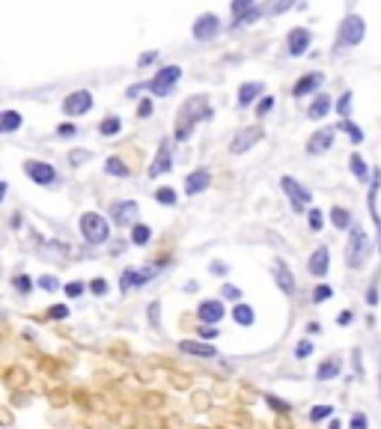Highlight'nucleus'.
I'll return each instance as SVG.
<instances>
[{
  "label": "nucleus",
  "mask_w": 381,
  "mask_h": 429,
  "mask_svg": "<svg viewBox=\"0 0 381 429\" xmlns=\"http://www.w3.org/2000/svg\"><path fill=\"white\" fill-rule=\"evenodd\" d=\"M209 117H212V108H209V102H206V96L190 98V102L182 108V113H179L176 137H179V141H185V137L190 134V129H194V122H197V120H209Z\"/></svg>",
  "instance_id": "1"
},
{
  "label": "nucleus",
  "mask_w": 381,
  "mask_h": 429,
  "mask_svg": "<svg viewBox=\"0 0 381 429\" xmlns=\"http://www.w3.org/2000/svg\"><path fill=\"white\" fill-rule=\"evenodd\" d=\"M366 254H370V238H366V233L361 230V226H351L349 245H346V262H349V269H361L363 262H366Z\"/></svg>",
  "instance_id": "2"
},
{
  "label": "nucleus",
  "mask_w": 381,
  "mask_h": 429,
  "mask_svg": "<svg viewBox=\"0 0 381 429\" xmlns=\"http://www.w3.org/2000/svg\"><path fill=\"white\" fill-rule=\"evenodd\" d=\"M81 233H84L86 242H96V245H101V242H108L110 226H108V221L101 218V214H96V212H86L84 218H81Z\"/></svg>",
  "instance_id": "3"
},
{
  "label": "nucleus",
  "mask_w": 381,
  "mask_h": 429,
  "mask_svg": "<svg viewBox=\"0 0 381 429\" xmlns=\"http://www.w3.org/2000/svg\"><path fill=\"white\" fill-rule=\"evenodd\" d=\"M363 36H366V24L361 15H349L346 21H342V27H340V48H354V45H361L363 42Z\"/></svg>",
  "instance_id": "4"
},
{
  "label": "nucleus",
  "mask_w": 381,
  "mask_h": 429,
  "mask_svg": "<svg viewBox=\"0 0 381 429\" xmlns=\"http://www.w3.org/2000/svg\"><path fill=\"white\" fill-rule=\"evenodd\" d=\"M179 78H182V69L179 66H167L149 81V90L155 96H167V93H173V87L179 84Z\"/></svg>",
  "instance_id": "5"
},
{
  "label": "nucleus",
  "mask_w": 381,
  "mask_h": 429,
  "mask_svg": "<svg viewBox=\"0 0 381 429\" xmlns=\"http://www.w3.org/2000/svg\"><path fill=\"white\" fill-rule=\"evenodd\" d=\"M280 185H283L286 197L292 200V209H295V212H304V206H307L310 200H313V194H310V191H307V188H304L301 182H295V179H292V176H283V179H280Z\"/></svg>",
  "instance_id": "6"
},
{
  "label": "nucleus",
  "mask_w": 381,
  "mask_h": 429,
  "mask_svg": "<svg viewBox=\"0 0 381 429\" xmlns=\"http://www.w3.org/2000/svg\"><path fill=\"white\" fill-rule=\"evenodd\" d=\"M259 141H262V129H259V125H250V129H241V132L233 137L230 153H233V155H241V153H247L250 146H257Z\"/></svg>",
  "instance_id": "7"
},
{
  "label": "nucleus",
  "mask_w": 381,
  "mask_h": 429,
  "mask_svg": "<svg viewBox=\"0 0 381 429\" xmlns=\"http://www.w3.org/2000/svg\"><path fill=\"white\" fill-rule=\"evenodd\" d=\"M24 170H27V176H30L36 185H54L57 182L54 167H51V164H45V161H27V164H24Z\"/></svg>",
  "instance_id": "8"
},
{
  "label": "nucleus",
  "mask_w": 381,
  "mask_h": 429,
  "mask_svg": "<svg viewBox=\"0 0 381 429\" xmlns=\"http://www.w3.org/2000/svg\"><path fill=\"white\" fill-rule=\"evenodd\" d=\"M218 15L214 12H202V15L194 21V39H200V42H206V39H212L214 33H218Z\"/></svg>",
  "instance_id": "9"
},
{
  "label": "nucleus",
  "mask_w": 381,
  "mask_h": 429,
  "mask_svg": "<svg viewBox=\"0 0 381 429\" xmlns=\"http://www.w3.org/2000/svg\"><path fill=\"white\" fill-rule=\"evenodd\" d=\"M93 108V96L86 93V90H78V93H72L66 102H63V110L69 113V117H81V113H86Z\"/></svg>",
  "instance_id": "10"
},
{
  "label": "nucleus",
  "mask_w": 381,
  "mask_h": 429,
  "mask_svg": "<svg viewBox=\"0 0 381 429\" xmlns=\"http://www.w3.org/2000/svg\"><path fill=\"white\" fill-rule=\"evenodd\" d=\"M170 164H173V146L164 141L161 146H158V155H155V161H152V167H149V176L152 179H158L161 173H167L170 170Z\"/></svg>",
  "instance_id": "11"
},
{
  "label": "nucleus",
  "mask_w": 381,
  "mask_h": 429,
  "mask_svg": "<svg viewBox=\"0 0 381 429\" xmlns=\"http://www.w3.org/2000/svg\"><path fill=\"white\" fill-rule=\"evenodd\" d=\"M310 39H313V36H310V30H304V27H295V30L289 33V39H286V45H289V54H292V57H301V54H304V51H307V48H310Z\"/></svg>",
  "instance_id": "12"
},
{
  "label": "nucleus",
  "mask_w": 381,
  "mask_h": 429,
  "mask_svg": "<svg viewBox=\"0 0 381 429\" xmlns=\"http://www.w3.org/2000/svg\"><path fill=\"white\" fill-rule=\"evenodd\" d=\"M331 146H334V129H322V132H316V134L310 137L307 153H310V155H322V153H328Z\"/></svg>",
  "instance_id": "13"
},
{
  "label": "nucleus",
  "mask_w": 381,
  "mask_h": 429,
  "mask_svg": "<svg viewBox=\"0 0 381 429\" xmlns=\"http://www.w3.org/2000/svg\"><path fill=\"white\" fill-rule=\"evenodd\" d=\"M113 221H117L120 226H125V224H131L134 218H137V212H141V206L134 203V200H122V203H113Z\"/></svg>",
  "instance_id": "14"
},
{
  "label": "nucleus",
  "mask_w": 381,
  "mask_h": 429,
  "mask_svg": "<svg viewBox=\"0 0 381 429\" xmlns=\"http://www.w3.org/2000/svg\"><path fill=\"white\" fill-rule=\"evenodd\" d=\"M322 72H310V75H304V78L295 84V87H292V96H295V98H301V96H310V93H316V90H319V87H322Z\"/></svg>",
  "instance_id": "15"
},
{
  "label": "nucleus",
  "mask_w": 381,
  "mask_h": 429,
  "mask_svg": "<svg viewBox=\"0 0 381 429\" xmlns=\"http://www.w3.org/2000/svg\"><path fill=\"white\" fill-rule=\"evenodd\" d=\"M212 185V173L209 170H194L185 176V191L188 194H202Z\"/></svg>",
  "instance_id": "16"
},
{
  "label": "nucleus",
  "mask_w": 381,
  "mask_h": 429,
  "mask_svg": "<svg viewBox=\"0 0 381 429\" xmlns=\"http://www.w3.org/2000/svg\"><path fill=\"white\" fill-rule=\"evenodd\" d=\"M274 281H277V286H280L286 295L295 293V274L289 271V266H286L283 260H274Z\"/></svg>",
  "instance_id": "17"
},
{
  "label": "nucleus",
  "mask_w": 381,
  "mask_h": 429,
  "mask_svg": "<svg viewBox=\"0 0 381 429\" xmlns=\"http://www.w3.org/2000/svg\"><path fill=\"white\" fill-rule=\"evenodd\" d=\"M224 313H226V310H224L221 301H202L200 310H197V316L206 322V325H218V322L224 319Z\"/></svg>",
  "instance_id": "18"
},
{
  "label": "nucleus",
  "mask_w": 381,
  "mask_h": 429,
  "mask_svg": "<svg viewBox=\"0 0 381 429\" xmlns=\"http://www.w3.org/2000/svg\"><path fill=\"white\" fill-rule=\"evenodd\" d=\"M158 269H146V271H137V269H125L122 277H120V286L122 289H131V286H143L152 274H155Z\"/></svg>",
  "instance_id": "19"
},
{
  "label": "nucleus",
  "mask_w": 381,
  "mask_h": 429,
  "mask_svg": "<svg viewBox=\"0 0 381 429\" xmlns=\"http://www.w3.org/2000/svg\"><path fill=\"white\" fill-rule=\"evenodd\" d=\"M331 108H334V105H331V96L322 93V96L313 98V105L307 108V117H310V120H325L328 113H331Z\"/></svg>",
  "instance_id": "20"
},
{
  "label": "nucleus",
  "mask_w": 381,
  "mask_h": 429,
  "mask_svg": "<svg viewBox=\"0 0 381 429\" xmlns=\"http://www.w3.org/2000/svg\"><path fill=\"white\" fill-rule=\"evenodd\" d=\"M179 349L185 352V355H197V358H218V352H214V346H209V343H194V340H185V343H179Z\"/></svg>",
  "instance_id": "21"
},
{
  "label": "nucleus",
  "mask_w": 381,
  "mask_h": 429,
  "mask_svg": "<svg viewBox=\"0 0 381 429\" xmlns=\"http://www.w3.org/2000/svg\"><path fill=\"white\" fill-rule=\"evenodd\" d=\"M328 260H331V254H328V248H319V250H316V254L310 257V274L313 277H325L328 274Z\"/></svg>",
  "instance_id": "22"
},
{
  "label": "nucleus",
  "mask_w": 381,
  "mask_h": 429,
  "mask_svg": "<svg viewBox=\"0 0 381 429\" xmlns=\"http://www.w3.org/2000/svg\"><path fill=\"white\" fill-rule=\"evenodd\" d=\"M259 93H262V84H257V81H253V84H241V87H238V105L247 108Z\"/></svg>",
  "instance_id": "23"
},
{
  "label": "nucleus",
  "mask_w": 381,
  "mask_h": 429,
  "mask_svg": "<svg viewBox=\"0 0 381 429\" xmlns=\"http://www.w3.org/2000/svg\"><path fill=\"white\" fill-rule=\"evenodd\" d=\"M233 319H235V325H253V319H257V316H253V307L250 305H235L233 307Z\"/></svg>",
  "instance_id": "24"
},
{
  "label": "nucleus",
  "mask_w": 381,
  "mask_h": 429,
  "mask_svg": "<svg viewBox=\"0 0 381 429\" xmlns=\"http://www.w3.org/2000/svg\"><path fill=\"white\" fill-rule=\"evenodd\" d=\"M331 221H334L337 230H346V226H351V212L342 209V206H334L331 209Z\"/></svg>",
  "instance_id": "25"
},
{
  "label": "nucleus",
  "mask_w": 381,
  "mask_h": 429,
  "mask_svg": "<svg viewBox=\"0 0 381 429\" xmlns=\"http://www.w3.org/2000/svg\"><path fill=\"white\" fill-rule=\"evenodd\" d=\"M316 376H319V382H325V378H334V376H340V361H337V358L325 361L322 367L316 370Z\"/></svg>",
  "instance_id": "26"
},
{
  "label": "nucleus",
  "mask_w": 381,
  "mask_h": 429,
  "mask_svg": "<svg viewBox=\"0 0 381 429\" xmlns=\"http://www.w3.org/2000/svg\"><path fill=\"white\" fill-rule=\"evenodd\" d=\"M349 164H351V173L354 176H358V179L363 182V179H370V170H366V161L358 155V153H354L351 158H349Z\"/></svg>",
  "instance_id": "27"
},
{
  "label": "nucleus",
  "mask_w": 381,
  "mask_h": 429,
  "mask_svg": "<svg viewBox=\"0 0 381 429\" xmlns=\"http://www.w3.org/2000/svg\"><path fill=\"white\" fill-rule=\"evenodd\" d=\"M18 125H21V113L18 110H6L4 120H0V129H4V132H15Z\"/></svg>",
  "instance_id": "28"
},
{
  "label": "nucleus",
  "mask_w": 381,
  "mask_h": 429,
  "mask_svg": "<svg viewBox=\"0 0 381 429\" xmlns=\"http://www.w3.org/2000/svg\"><path fill=\"white\" fill-rule=\"evenodd\" d=\"M149 238H152V230L146 224H137L134 226V233H131V242L134 245H149Z\"/></svg>",
  "instance_id": "29"
},
{
  "label": "nucleus",
  "mask_w": 381,
  "mask_h": 429,
  "mask_svg": "<svg viewBox=\"0 0 381 429\" xmlns=\"http://www.w3.org/2000/svg\"><path fill=\"white\" fill-rule=\"evenodd\" d=\"M340 129L351 137V143H361V141H363V132H361V129H358V125H354L351 120H342V122H340Z\"/></svg>",
  "instance_id": "30"
},
{
  "label": "nucleus",
  "mask_w": 381,
  "mask_h": 429,
  "mask_svg": "<svg viewBox=\"0 0 381 429\" xmlns=\"http://www.w3.org/2000/svg\"><path fill=\"white\" fill-rule=\"evenodd\" d=\"M337 113L342 120H351V93H342L340 102H337Z\"/></svg>",
  "instance_id": "31"
},
{
  "label": "nucleus",
  "mask_w": 381,
  "mask_h": 429,
  "mask_svg": "<svg viewBox=\"0 0 381 429\" xmlns=\"http://www.w3.org/2000/svg\"><path fill=\"white\" fill-rule=\"evenodd\" d=\"M120 129H122V122H120L117 117H108L105 122H101V125H98V132H101V134H105V137H110V134H117Z\"/></svg>",
  "instance_id": "32"
},
{
  "label": "nucleus",
  "mask_w": 381,
  "mask_h": 429,
  "mask_svg": "<svg viewBox=\"0 0 381 429\" xmlns=\"http://www.w3.org/2000/svg\"><path fill=\"white\" fill-rule=\"evenodd\" d=\"M105 170L110 173V176H129V167L120 161V158H108V164H105Z\"/></svg>",
  "instance_id": "33"
},
{
  "label": "nucleus",
  "mask_w": 381,
  "mask_h": 429,
  "mask_svg": "<svg viewBox=\"0 0 381 429\" xmlns=\"http://www.w3.org/2000/svg\"><path fill=\"white\" fill-rule=\"evenodd\" d=\"M155 200H158V203H164V206H173V203H176L173 188H158V191H155Z\"/></svg>",
  "instance_id": "34"
},
{
  "label": "nucleus",
  "mask_w": 381,
  "mask_h": 429,
  "mask_svg": "<svg viewBox=\"0 0 381 429\" xmlns=\"http://www.w3.org/2000/svg\"><path fill=\"white\" fill-rule=\"evenodd\" d=\"M331 295H334V289L322 283V286H316V293H313V301H316V305H322V301H328Z\"/></svg>",
  "instance_id": "35"
},
{
  "label": "nucleus",
  "mask_w": 381,
  "mask_h": 429,
  "mask_svg": "<svg viewBox=\"0 0 381 429\" xmlns=\"http://www.w3.org/2000/svg\"><path fill=\"white\" fill-rule=\"evenodd\" d=\"M257 18H259V9L253 6L250 12H245V15H238V18H235V27H245V24H253Z\"/></svg>",
  "instance_id": "36"
},
{
  "label": "nucleus",
  "mask_w": 381,
  "mask_h": 429,
  "mask_svg": "<svg viewBox=\"0 0 381 429\" xmlns=\"http://www.w3.org/2000/svg\"><path fill=\"white\" fill-rule=\"evenodd\" d=\"M253 9V0H233V15L238 18V15H245V12H250Z\"/></svg>",
  "instance_id": "37"
},
{
  "label": "nucleus",
  "mask_w": 381,
  "mask_h": 429,
  "mask_svg": "<svg viewBox=\"0 0 381 429\" xmlns=\"http://www.w3.org/2000/svg\"><path fill=\"white\" fill-rule=\"evenodd\" d=\"M322 224H325L322 212H319V209H310V230H313V233H319V230H322Z\"/></svg>",
  "instance_id": "38"
},
{
  "label": "nucleus",
  "mask_w": 381,
  "mask_h": 429,
  "mask_svg": "<svg viewBox=\"0 0 381 429\" xmlns=\"http://www.w3.org/2000/svg\"><path fill=\"white\" fill-rule=\"evenodd\" d=\"M331 406H319V409H313L310 411V421H322V418H331Z\"/></svg>",
  "instance_id": "39"
},
{
  "label": "nucleus",
  "mask_w": 381,
  "mask_h": 429,
  "mask_svg": "<svg viewBox=\"0 0 381 429\" xmlns=\"http://www.w3.org/2000/svg\"><path fill=\"white\" fill-rule=\"evenodd\" d=\"M310 352H313V343H310V340H301V343L295 346V355H298V358H307Z\"/></svg>",
  "instance_id": "40"
},
{
  "label": "nucleus",
  "mask_w": 381,
  "mask_h": 429,
  "mask_svg": "<svg viewBox=\"0 0 381 429\" xmlns=\"http://www.w3.org/2000/svg\"><path fill=\"white\" fill-rule=\"evenodd\" d=\"M39 286H42V289H48V293H51V289H57V277H54V274H45V277H39Z\"/></svg>",
  "instance_id": "41"
},
{
  "label": "nucleus",
  "mask_w": 381,
  "mask_h": 429,
  "mask_svg": "<svg viewBox=\"0 0 381 429\" xmlns=\"http://www.w3.org/2000/svg\"><path fill=\"white\" fill-rule=\"evenodd\" d=\"M81 293H84V283H78V281H72V283L66 286V295H69V298H78Z\"/></svg>",
  "instance_id": "42"
},
{
  "label": "nucleus",
  "mask_w": 381,
  "mask_h": 429,
  "mask_svg": "<svg viewBox=\"0 0 381 429\" xmlns=\"http://www.w3.org/2000/svg\"><path fill=\"white\" fill-rule=\"evenodd\" d=\"M271 108H274V98L269 96V98H262V102L257 105V113H259V117H265V113H269Z\"/></svg>",
  "instance_id": "43"
},
{
  "label": "nucleus",
  "mask_w": 381,
  "mask_h": 429,
  "mask_svg": "<svg viewBox=\"0 0 381 429\" xmlns=\"http://www.w3.org/2000/svg\"><path fill=\"white\" fill-rule=\"evenodd\" d=\"M366 426H370V421H366V414H354V418H351V429H366Z\"/></svg>",
  "instance_id": "44"
},
{
  "label": "nucleus",
  "mask_w": 381,
  "mask_h": 429,
  "mask_svg": "<svg viewBox=\"0 0 381 429\" xmlns=\"http://www.w3.org/2000/svg\"><path fill=\"white\" fill-rule=\"evenodd\" d=\"M15 289L18 293H30V277L24 274V277H15Z\"/></svg>",
  "instance_id": "45"
},
{
  "label": "nucleus",
  "mask_w": 381,
  "mask_h": 429,
  "mask_svg": "<svg viewBox=\"0 0 381 429\" xmlns=\"http://www.w3.org/2000/svg\"><path fill=\"white\" fill-rule=\"evenodd\" d=\"M69 316V310L63 307V305H57V307H51V319H66Z\"/></svg>",
  "instance_id": "46"
},
{
  "label": "nucleus",
  "mask_w": 381,
  "mask_h": 429,
  "mask_svg": "<svg viewBox=\"0 0 381 429\" xmlns=\"http://www.w3.org/2000/svg\"><path fill=\"white\" fill-rule=\"evenodd\" d=\"M292 6H295V0H280V4L274 6V15H283V12L292 9Z\"/></svg>",
  "instance_id": "47"
},
{
  "label": "nucleus",
  "mask_w": 381,
  "mask_h": 429,
  "mask_svg": "<svg viewBox=\"0 0 381 429\" xmlns=\"http://www.w3.org/2000/svg\"><path fill=\"white\" fill-rule=\"evenodd\" d=\"M224 295L230 298V301H238L241 298V289L238 286H224Z\"/></svg>",
  "instance_id": "48"
},
{
  "label": "nucleus",
  "mask_w": 381,
  "mask_h": 429,
  "mask_svg": "<svg viewBox=\"0 0 381 429\" xmlns=\"http://www.w3.org/2000/svg\"><path fill=\"white\" fill-rule=\"evenodd\" d=\"M200 337H202V340H214V337H218V328H212V325L200 328Z\"/></svg>",
  "instance_id": "49"
},
{
  "label": "nucleus",
  "mask_w": 381,
  "mask_h": 429,
  "mask_svg": "<svg viewBox=\"0 0 381 429\" xmlns=\"http://www.w3.org/2000/svg\"><path fill=\"white\" fill-rule=\"evenodd\" d=\"M90 289H93L96 295H105V293H108V283H105V281H93V283H90Z\"/></svg>",
  "instance_id": "50"
},
{
  "label": "nucleus",
  "mask_w": 381,
  "mask_h": 429,
  "mask_svg": "<svg viewBox=\"0 0 381 429\" xmlns=\"http://www.w3.org/2000/svg\"><path fill=\"white\" fill-rule=\"evenodd\" d=\"M158 310H161L158 301H152V305H149V322H152V325H158Z\"/></svg>",
  "instance_id": "51"
},
{
  "label": "nucleus",
  "mask_w": 381,
  "mask_h": 429,
  "mask_svg": "<svg viewBox=\"0 0 381 429\" xmlns=\"http://www.w3.org/2000/svg\"><path fill=\"white\" fill-rule=\"evenodd\" d=\"M351 319H354V313H351V310H346V313H340V316H337V322H340V325H349Z\"/></svg>",
  "instance_id": "52"
},
{
  "label": "nucleus",
  "mask_w": 381,
  "mask_h": 429,
  "mask_svg": "<svg viewBox=\"0 0 381 429\" xmlns=\"http://www.w3.org/2000/svg\"><path fill=\"white\" fill-rule=\"evenodd\" d=\"M269 402H271V406H274L277 411H286V409H289L286 402H283V399H277V397H269Z\"/></svg>",
  "instance_id": "53"
},
{
  "label": "nucleus",
  "mask_w": 381,
  "mask_h": 429,
  "mask_svg": "<svg viewBox=\"0 0 381 429\" xmlns=\"http://www.w3.org/2000/svg\"><path fill=\"white\" fill-rule=\"evenodd\" d=\"M137 113H141V120H143V117H149V113H152V102H141V108H137Z\"/></svg>",
  "instance_id": "54"
},
{
  "label": "nucleus",
  "mask_w": 381,
  "mask_h": 429,
  "mask_svg": "<svg viewBox=\"0 0 381 429\" xmlns=\"http://www.w3.org/2000/svg\"><path fill=\"white\" fill-rule=\"evenodd\" d=\"M75 132H78V129H75V125H69V122H66V125H60V134H63V137H69V134L75 137Z\"/></svg>",
  "instance_id": "55"
},
{
  "label": "nucleus",
  "mask_w": 381,
  "mask_h": 429,
  "mask_svg": "<svg viewBox=\"0 0 381 429\" xmlns=\"http://www.w3.org/2000/svg\"><path fill=\"white\" fill-rule=\"evenodd\" d=\"M155 57H158L155 51H149V54H143V57H141V60H137V63H141V66H149V63H152V60H155Z\"/></svg>",
  "instance_id": "56"
},
{
  "label": "nucleus",
  "mask_w": 381,
  "mask_h": 429,
  "mask_svg": "<svg viewBox=\"0 0 381 429\" xmlns=\"http://www.w3.org/2000/svg\"><path fill=\"white\" fill-rule=\"evenodd\" d=\"M4 197H6V182H0V203H4Z\"/></svg>",
  "instance_id": "57"
},
{
  "label": "nucleus",
  "mask_w": 381,
  "mask_h": 429,
  "mask_svg": "<svg viewBox=\"0 0 381 429\" xmlns=\"http://www.w3.org/2000/svg\"><path fill=\"white\" fill-rule=\"evenodd\" d=\"M378 388H381V370H378Z\"/></svg>",
  "instance_id": "58"
},
{
  "label": "nucleus",
  "mask_w": 381,
  "mask_h": 429,
  "mask_svg": "<svg viewBox=\"0 0 381 429\" xmlns=\"http://www.w3.org/2000/svg\"><path fill=\"white\" fill-rule=\"evenodd\" d=\"M0 120H4V113H0ZM0 132H4V129H0Z\"/></svg>",
  "instance_id": "59"
}]
</instances>
